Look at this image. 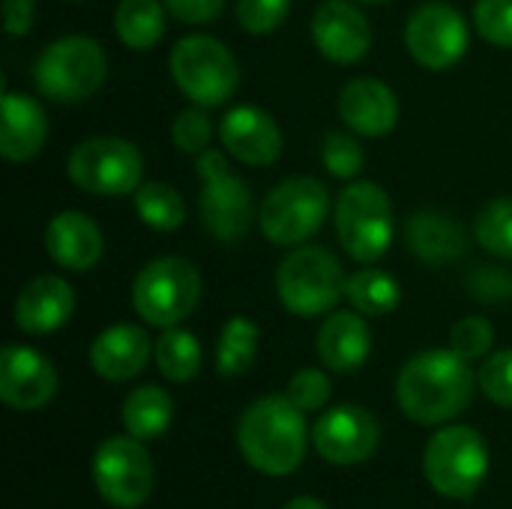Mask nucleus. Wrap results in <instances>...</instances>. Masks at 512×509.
I'll list each match as a JSON object with an SVG mask.
<instances>
[{"label":"nucleus","mask_w":512,"mask_h":509,"mask_svg":"<svg viewBox=\"0 0 512 509\" xmlns=\"http://www.w3.org/2000/svg\"><path fill=\"white\" fill-rule=\"evenodd\" d=\"M477 390V375L453 348H432L411 357L396 381L402 414L420 426H438L459 417Z\"/></svg>","instance_id":"f257e3e1"},{"label":"nucleus","mask_w":512,"mask_h":509,"mask_svg":"<svg viewBox=\"0 0 512 509\" xmlns=\"http://www.w3.org/2000/svg\"><path fill=\"white\" fill-rule=\"evenodd\" d=\"M306 420L288 396H264L252 402L237 423V447L243 459L267 474L288 477L306 456Z\"/></svg>","instance_id":"f03ea898"},{"label":"nucleus","mask_w":512,"mask_h":509,"mask_svg":"<svg viewBox=\"0 0 512 509\" xmlns=\"http://www.w3.org/2000/svg\"><path fill=\"white\" fill-rule=\"evenodd\" d=\"M348 276L333 252L321 246H294L276 270L279 303L297 318L330 315L345 297Z\"/></svg>","instance_id":"7ed1b4c3"},{"label":"nucleus","mask_w":512,"mask_h":509,"mask_svg":"<svg viewBox=\"0 0 512 509\" xmlns=\"http://www.w3.org/2000/svg\"><path fill=\"white\" fill-rule=\"evenodd\" d=\"M171 78L180 93L201 108L225 105L240 87V66L225 42L192 33L171 48Z\"/></svg>","instance_id":"20e7f679"},{"label":"nucleus","mask_w":512,"mask_h":509,"mask_svg":"<svg viewBox=\"0 0 512 509\" xmlns=\"http://www.w3.org/2000/svg\"><path fill=\"white\" fill-rule=\"evenodd\" d=\"M201 300V273L192 261L165 255L141 267L132 282V306L144 324L168 330L186 321Z\"/></svg>","instance_id":"39448f33"},{"label":"nucleus","mask_w":512,"mask_h":509,"mask_svg":"<svg viewBox=\"0 0 512 509\" xmlns=\"http://www.w3.org/2000/svg\"><path fill=\"white\" fill-rule=\"evenodd\" d=\"M333 222L342 249L357 264H375L393 243V204L372 180H354L339 192Z\"/></svg>","instance_id":"423d86ee"},{"label":"nucleus","mask_w":512,"mask_h":509,"mask_svg":"<svg viewBox=\"0 0 512 509\" xmlns=\"http://www.w3.org/2000/svg\"><path fill=\"white\" fill-rule=\"evenodd\" d=\"M423 474L441 498H474L489 474V450L483 435L471 426H447L435 432L423 453Z\"/></svg>","instance_id":"0eeeda50"},{"label":"nucleus","mask_w":512,"mask_h":509,"mask_svg":"<svg viewBox=\"0 0 512 509\" xmlns=\"http://www.w3.org/2000/svg\"><path fill=\"white\" fill-rule=\"evenodd\" d=\"M105 75H108L105 51L90 36H63L51 42L33 66L39 93L63 105L93 96L102 87Z\"/></svg>","instance_id":"6e6552de"},{"label":"nucleus","mask_w":512,"mask_h":509,"mask_svg":"<svg viewBox=\"0 0 512 509\" xmlns=\"http://www.w3.org/2000/svg\"><path fill=\"white\" fill-rule=\"evenodd\" d=\"M66 174L78 189H84L90 195L117 198V195H129L141 186L144 156L126 138L99 135V138L81 141L69 153Z\"/></svg>","instance_id":"1a4fd4ad"},{"label":"nucleus","mask_w":512,"mask_h":509,"mask_svg":"<svg viewBox=\"0 0 512 509\" xmlns=\"http://www.w3.org/2000/svg\"><path fill=\"white\" fill-rule=\"evenodd\" d=\"M330 216V192L315 177H291L270 189L258 222L270 243L303 246Z\"/></svg>","instance_id":"9d476101"},{"label":"nucleus","mask_w":512,"mask_h":509,"mask_svg":"<svg viewBox=\"0 0 512 509\" xmlns=\"http://www.w3.org/2000/svg\"><path fill=\"white\" fill-rule=\"evenodd\" d=\"M198 177L204 183L201 189V222L204 228L222 240V243H234L240 240L249 225H252V213H255V201H252V189L231 174L225 156L219 150H204L198 153Z\"/></svg>","instance_id":"9b49d317"},{"label":"nucleus","mask_w":512,"mask_h":509,"mask_svg":"<svg viewBox=\"0 0 512 509\" xmlns=\"http://www.w3.org/2000/svg\"><path fill=\"white\" fill-rule=\"evenodd\" d=\"M153 459L147 447L132 435L108 438L93 456L96 492L117 509L141 507L153 492Z\"/></svg>","instance_id":"f8f14e48"},{"label":"nucleus","mask_w":512,"mask_h":509,"mask_svg":"<svg viewBox=\"0 0 512 509\" xmlns=\"http://www.w3.org/2000/svg\"><path fill=\"white\" fill-rule=\"evenodd\" d=\"M405 45L426 69H450L468 51V24L459 9L444 0L417 6L405 24Z\"/></svg>","instance_id":"ddd939ff"},{"label":"nucleus","mask_w":512,"mask_h":509,"mask_svg":"<svg viewBox=\"0 0 512 509\" xmlns=\"http://www.w3.org/2000/svg\"><path fill=\"white\" fill-rule=\"evenodd\" d=\"M381 441L378 420L360 405H336L312 426V444L330 465L351 468L366 462Z\"/></svg>","instance_id":"4468645a"},{"label":"nucleus","mask_w":512,"mask_h":509,"mask_svg":"<svg viewBox=\"0 0 512 509\" xmlns=\"http://www.w3.org/2000/svg\"><path fill=\"white\" fill-rule=\"evenodd\" d=\"M57 393V372L48 357L24 345L0 351V399L15 411H36Z\"/></svg>","instance_id":"2eb2a0df"},{"label":"nucleus","mask_w":512,"mask_h":509,"mask_svg":"<svg viewBox=\"0 0 512 509\" xmlns=\"http://www.w3.org/2000/svg\"><path fill=\"white\" fill-rule=\"evenodd\" d=\"M312 42L327 60L339 66H351L369 54L372 27L369 18L354 3L324 0L312 18Z\"/></svg>","instance_id":"dca6fc26"},{"label":"nucleus","mask_w":512,"mask_h":509,"mask_svg":"<svg viewBox=\"0 0 512 509\" xmlns=\"http://www.w3.org/2000/svg\"><path fill=\"white\" fill-rule=\"evenodd\" d=\"M219 138L243 165H273L282 156V132L276 120L255 105L231 108L219 123Z\"/></svg>","instance_id":"f3484780"},{"label":"nucleus","mask_w":512,"mask_h":509,"mask_svg":"<svg viewBox=\"0 0 512 509\" xmlns=\"http://www.w3.org/2000/svg\"><path fill=\"white\" fill-rule=\"evenodd\" d=\"M75 312V291L60 276H36L15 297V327L30 336H48L60 330Z\"/></svg>","instance_id":"a211bd4d"},{"label":"nucleus","mask_w":512,"mask_h":509,"mask_svg":"<svg viewBox=\"0 0 512 509\" xmlns=\"http://www.w3.org/2000/svg\"><path fill=\"white\" fill-rule=\"evenodd\" d=\"M339 117L351 132L381 138L393 132L399 120V99L378 78H354L339 93Z\"/></svg>","instance_id":"6ab92c4d"},{"label":"nucleus","mask_w":512,"mask_h":509,"mask_svg":"<svg viewBox=\"0 0 512 509\" xmlns=\"http://www.w3.org/2000/svg\"><path fill=\"white\" fill-rule=\"evenodd\" d=\"M105 249L99 225L81 210L57 213L45 228V252L48 258L72 273H87L99 264Z\"/></svg>","instance_id":"aec40b11"},{"label":"nucleus","mask_w":512,"mask_h":509,"mask_svg":"<svg viewBox=\"0 0 512 509\" xmlns=\"http://www.w3.org/2000/svg\"><path fill=\"white\" fill-rule=\"evenodd\" d=\"M150 336L138 324H114L90 345V366L105 381H129L150 360Z\"/></svg>","instance_id":"412c9836"},{"label":"nucleus","mask_w":512,"mask_h":509,"mask_svg":"<svg viewBox=\"0 0 512 509\" xmlns=\"http://www.w3.org/2000/svg\"><path fill=\"white\" fill-rule=\"evenodd\" d=\"M3 123H0V153L9 162H27L33 159L45 138H48V117L45 108L24 96V93H12L3 87Z\"/></svg>","instance_id":"4be33fe9"},{"label":"nucleus","mask_w":512,"mask_h":509,"mask_svg":"<svg viewBox=\"0 0 512 509\" xmlns=\"http://www.w3.org/2000/svg\"><path fill=\"white\" fill-rule=\"evenodd\" d=\"M372 351V333L363 315L354 312H330L318 330V357L333 372H357Z\"/></svg>","instance_id":"5701e85b"},{"label":"nucleus","mask_w":512,"mask_h":509,"mask_svg":"<svg viewBox=\"0 0 512 509\" xmlns=\"http://www.w3.org/2000/svg\"><path fill=\"white\" fill-rule=\"evenodd\" d=\"M408 246L426 264H450L468 252V234L462 225L438 210H420L405 228Z\"/></svg>","instance_id":"b1692460"},{"label":"nucleus","mask_w":512,"mask_h":509,"mask_svg":"<svg viewBox=\"0 0 512 509\" xmlns=\"http://www.w3.org/2000/svg\"><path fill=\"white\" fill-rule=\"evenodd\" d=\"M120 417H123V429L138 438V441H153L159 438L168 426H171V417H174V402L171 396L156 387V384H144L138 390H132L120 408Z\"/></svg>","instance_id":"393cba45"},{"label":"nucleus","mask_w":512,"mask_h":509,"mask_svg":"<svg viewBox=\"0 0 512 509\" xmlns=\"http://www.w3.org/2000/svg\"><path fill=\"white\" fill-rule=\"evenodd\" d=\"M165 3L159 0H120L114 9L117 39L132 51L153 48L165 33Z\"/></svg>","instance_id":"a878e982"},{"label":"nucleus","mask_w":512,"mask_h":509,"mask_svg":"<svg viewBox=\"0 0 512 509\" xmlns=\"http://www.w3.org/2000/svg\"><path fill=\"white\" fill-rule=\"evenodd\" d=\"M345 297L360 315L381 318V315H390L399 306L402 294H399V282L390 273L375 270V267H363V270L348 276Z\"/></svg>","instance_id":"bb28decb"},{"label":"nucleus","mask_w":512,"mask_h":509,"mask_svg":"<svg viewBox=\"0 0 512 509\" xmlns=\"http://www.w3.org/2000/svg\"><path fill=\"white\" fill-rule=\"evenodd\" d=\"M135 213L144 225H150L153 231H177L186 222V201L183 195L159 180L141 183L135 192Z\"/></svg>","instance_id":"cd10ccee"},{"label":"nucleus","mask_w":512,"mask_h":509,"mask_svg":"<svg viewBox=\"0 0 512 509\" xmlns=\"http://www.w3.org/2000/svg\"><path fill=\"white\" fill-rule=\"evenodd\" d=\"M153 354H156L159 372L174 384H186L201 372V342L189 330L168 327L156 339Z\"/></svg>","instance_id":"c85d7f7f"},{"label":"nucleus","mask_w":512,"mask_h":509,"mask_svg":"<svg viewBox=\"0 0 512 509\" xmlns=\"http://www.w3.org/2000/svg\"><path fill=\"white\" fill-rule=\"evenodd\" d=\"M258 324L237 315L231 318L225 327H222V336H219V345H216V369L225 375V378H237L243 375L252 363H255V354H258Z\"/></svg>","instance_id":"c756f323"},{"label":"nucleus","mask_w":512,"mask_h":509,"mask_svg":"<svg viewBox=\"0 0 512 509\" xmlns=\"http://www.w3.org/2000/svg\"><path fill=\"white\" fill-rule=\"evenodd\" d=\"M474 231L486 252L512 258V198H498L486 210H480Z\"/></svg>","instance_id":"7c9ffc66"},{"label":"nucleus","mask_w":512,"mask_h":509,"mask_svg":"<svg viewBox=\"0 0 512 509\" xmlns=\"http://www.w3.org/2000/svg\"><path fill=\"white\" fill-rule=\"evenodd\" d=\"M492 345H495V327L480 315H468V318L456 321L450 330V348L459 357H465L468 363L489 357Z\"/></svg>","instance_id":"2f4dec72"},{"label":"nucleus","mask_w":512,"mask_h":509,"mask_svg":"<svg viewBox=\"0 0 512 509\" xmlns=\"http://www.w3.org/2000/svg\"><path fill=\"white\" fill-rule=\"evenodd\" d=\"M171 138H174V147L180 153H186V156L204 153L210 138H213V123H210L207 111L201 105H192V108L180 111L174 126H171Z\"/></svg>","instance_id":"473e14b6"},{"label":"nucleus","mask_w":512,"mask_h":509,"mask_svg":"<svg viewBox=\"0 0 512 509\" xmlns=\"http://www.w3.org/2000/svg\"><path fill=\"white\" fill-rule=\"evenodd\" d=\"M477 384L489 402L501 408H512V348L495 351L483 360Z\"/></svg>","instance_id":"72a5a7b5"},{"label":"nucleus","mask_w":512,"mask_h":509,"mask_svg":"<svg viewBox=\"0 0 512 509\" xmlns=\"http://www.w3.org/2000/svg\"><path fill=\"white\" fill-rule=\"evenodd\" d=\"M474 27L486 42L512 48V0H477Z\"/></svg>","instance_id":"f704fd0d"},{"label":"nucleus","mask_w":512,"mask_h":509,"mask_svg":"<svg viewBox=\"0 0 512 509\" xmlns=\"http://www.w3.org/2000/svg\"><path fill=\"white\" fill-rule=\"evenodd\" d=\"M291 0H237V21L246 33L264 36L282 27L288 18Z\"/></svg>","instance_id":"c9c22d12"},{"label":"nucleus","mask_w":512,"mask_h":509,"mask_svg":"<svg viewBox=\"0 0 512 509\" xmlns=\"http://www.w3.org/2000/svg\"><path fill=\"white\" fill-rule=\"evenodd\" d=\"M324 165L333 177L351 180L363 168V147L357 144V138L345 132H330L324 138Z\"/></svg>","instance_id":"e433bc0d"},{"label":"nucleus","mask_w":512,"mask_h":509,"mask_svg":"<svg viewBox=\"0 0 512 509\" xmlns=\"http://www.w3.org/2000/svg\"><path fill=\"white\" fill-rule=\"evenodd\" d=\"M330 378L321 369H300L291 384H288V399L306 414V411H321L330 402Z\"/></svg>","instance_id":"4c0bfd02"},{"label":"nucleus","mask_w":512,"mask_h":509,"mask_svg":"<svg viewBox=\"0 0 512 509\" xmlns=\"http://www.w3.org/2000/svg\"><path fill=\"white\" fill-rule=\"evenodd\" d=\"M468 288L471 297L483 300V303H501L512 300V276L501 267H480L468 276Z\"/></svg>","instance_id":"58836bf2"},{"label":"nucleus","mask_w":512,"mask_h":509,"mask_svg":"<svg viewBox=\"0 0 512 509\" xmlns=\"http://www.w3.org/2000/svg\"><path fill=\"white\" fill-rule=\"evenodd\" d=\"M162 3L168 15H174L183 24H210L225 9V0H162Z\"/></svg>","instance_id":"ea45409f"},{"label":"nucleus","mask_w":512,"mask_h":509,"mask_svg":"<svg viewBox=\"0 0 512 509\" xmlns=\"http://www.w3.org/2000/svg\"><path fill=\"white\" fill-rule=\"evenodd\" d=\"M36 0H3V27L9 36H24L33 24Z\"/></svg>","instance_id":"a19ab883"},{"label":"nucleus","mask_w":512,"mask_h":509,"mask_svg":"<svg viewBox=\"0 0 512 509\" xmlns=\"http://www.w3.org/2000/svg\"><path fill=\"white\" fill-rule=\"evenodd\" d=\"M285 509H327L318 498H312V495H300V498H294V501H288Z\"/></svg>","instance_id":"79ce46f5"},{"label":"nucleus","mask_w":512,"mask_h":509,"mask_svg":"<svg viewBox=\"0 0 512 509\" xmlns=\"http://www.w3.org/2000/svg\"><path fill=\"white\" fill-rule=\"evenodd\" d=\"M363 3H384V0H363Z\"/></svg>","instance_id":"37998d69"}]
</instances>
